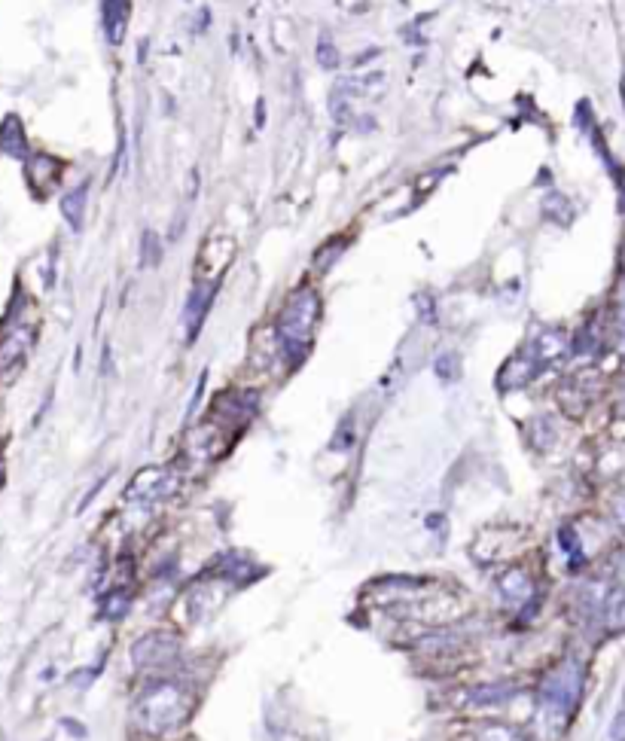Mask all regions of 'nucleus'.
I'll return each mask as SVG.
<instances>
[{"instance_id": "1", "label": "nucleus", "mask_w": 625, "mask_h": 741, "mask_svg": "<svg viewBox=\"0 0 625 741\" xmlns=\"http://www.w3.org/2000/svg\"><path fill=\"white\" fill-rule=\"evenodd\" d=\"M61 174H65V165H61L55 156H49V153H34V156H28L25 177H28V187H31L37 196H49V193L58 187Z\"/></svg>"}, {"instance_id": "2", "label": "nucleus", "mask_w": 625, "mask_h": 741, "mask_svg": "<svg viewBox=\"0 0 625 741\" xmlns=\"http://www.w3.org/2000/svg\"><path fill=\"white\" fill-rule=\"evenodd\" d=\"M0 153H7L13 159H25L28 156V138L22 129V119L16 113L4 116L0 122Z\"/></svg>"}, {"instance_id": "3", "label": "nucleus", "mask_w": 625, "mask_h": 741, "mask_svg": "<svg viewBox=\"0 0 625 741\" xmlns=\"http://www.w3.org/2000/svg\"><path fill=\"white\" fill-rule=\"evenodd\" d=\"M86 202H89V180H83L80 187H74L71 193H65V199H61V214H65V220H68V226H71L74 232L83 229Z\"/></svg>"}, {"instance_id": "4", "label": "nucleus", "mask_w": 625, "mask_h": 741, "mask_svg": "<svg viewBox=\"0 0 625 741\" xmlns=\"http://www.w3.org/2000/svg\"><path fill=\"white\" fill-rule=\"evenodd\" d=\"M540 211H543V217H546V220L561 223V226H568V223L574 220V205H571V199H568L565 193H558V190H552V193H546V196H543Z\"/></svg>"}, {"instance_id": "5", "label": "nucleus", "mask_w": 625, "mask_h": 741, "mask_svg": "<svg viewBox=\"0 0 625 741\" xmlns=\"http://www.w3.org/2000/svg\"><path fill=\"white\" fill-rule=\"evenodd\" d=\"M31 345V330L28 327H22V330H16L4 345H0V373L10 366V363H16L22 354H25V348Z\"/></svg>"}, {"instance_id": "6", "label": "nucleus", "mask_w": 625, "mask_h": 741, "mask_svg": "<svg viewBox=\"0 0 625 741\" xmlns=\"http://www.w3.org/2000/svg\"><path fill=\"white\" fill-rule=\"evenodd\" d=\"M315 58H318L321 71H339L342 55H339V46L333 43L330 34H321V40H318V46H315Z\"/></svg>"}, {"instance_id": "7", "label": "nucleus", "mask_w": 625, "mask_h": 741, "mask_svg": "<svg viewBox=\"0 0 625 741\" xmlns=\"http://www.w3.org/2000/svg\"><path fill=\"white\" fill-rule=\"evenodd\" d=\"M159 257H162V241H159V235L153 229H147L144 238H141V266L153 269L159 263Z\"/></svg>"}, {"instance_id": "8", "label": "nucleus", "mask_w": 625, "mask_h": 741, "mask_svg": "<svg viewBox=\"0 0 625 741\" xmlns=\"http://www.w3.org/2000/svg\"><path fill=\"white\" fill-rule=\"evenodd\" d=\"M342 251H345V238H330V244H324L321 251L315 254V263H318L321 269H330L327 263H333Z\"/></svg>"}, {"instance_id": "9", "label": "nucleus", "mask_w": 625, "mask_h": 741, "mask_svg": "<svg viewBox=\"0 0 625 741\" xmlns=\"http://www.w3.org/2000/svg\"><path fill=\"white\" fill-rule=\"evenodd\" d=\"M379 52H382V49H369V52H360V55L354 58V68L366 65V61H372V58H379Z\"/></svg>"}, {"instance_id": "10", "label": "nucleus", "mask_w": 625, "mask_h": 741, "mask_svg": "<svg viewBox=\"0 0 625 741\" xmlns=\"http://www.w3.org/2000/svg\"><path fill=\"white\" fill-rule=\"evenodd\" d=\"M266 126V113H263V101H257V129Z\"/></svg>"}, {"instance_id": "11", "label": "nucleus", "mask_w": 625, "mask_h": 741, "mask_svg": "<svg viewBox=\"0 0 625 741\" xmlns=\"http://www.w3.org/2000/svg\"><path fill=\"white\" fill-rule=\"evenodd\" d=\"M205 28H208V10L199 13V31H205Z\"/></svg>"}, {"instance_id": "12", "label": "nucleus", "mask_w": 625, "mask_h": 741, "mask_svg": "<svg viewBox=\"0 0 625 741\" xmlns=\"http://www.w3.org/2000/svg\"><path fill=\"white\" fill-rule=\"evenodd\" d=\"M622 345H625V330H622Z\"/></svg>"}]
</instances>
